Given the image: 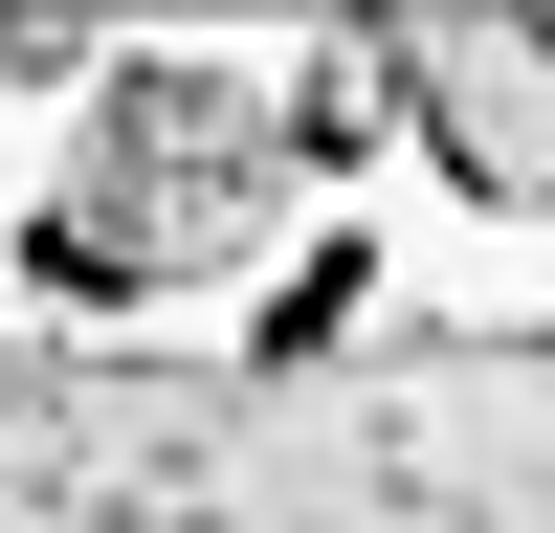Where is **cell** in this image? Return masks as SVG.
I'll return each mask as SVG.
<instances>
[{
	"instance_id": "cell-1",
	"label": "cell",
	"mask_w": 555,
	"mask_h": 533,
	"mask_svg": "<svg viewBox=\"0 0 555 533\" xmlns=\"http://www.w3.org/2000/svg\"><path fill=\"white\" fill-rule=\"evenodd\" d=\"M267 200H289V112H267L245 67H112L89 89V156L44 178V289H201V266L267 245Z\"/></svg>"
},
{
	"instance_id": "cell-2",
	"label": "cell",
	"mask_w": 555,
	"mask_h": 533,
	"mask_svg": "<svg viewBox=\"0 0 555 533\" xmlns=\"http://www.w3.org/2000/svg\"><path fill=\"white\" fill-rule=\"evenodd\" d=\"M400 112H423V156L467 178V200L555 222V23H378Z\"/></svg>"
}]
</instances>
